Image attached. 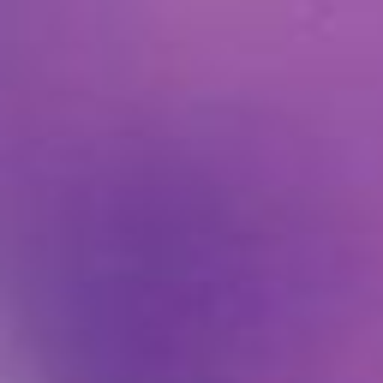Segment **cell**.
<instances>
[{
  "mask_svg": "<svg viewBox=\"0 0 383 383\" xmlns=\"http://www.w3.org/2000/svg\"><path fill=\"white\" fill-rule=\"evenodd\" d=\"M311 281L269 216L198 174H114L30 221L6 324L30 383H258Z\"/></svg>",
  "mask_w": 383,
  "mask_h": 383,
  "instance_id": "1",
  "label": "cell"
}]
</instances>
